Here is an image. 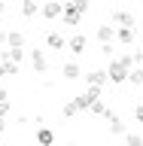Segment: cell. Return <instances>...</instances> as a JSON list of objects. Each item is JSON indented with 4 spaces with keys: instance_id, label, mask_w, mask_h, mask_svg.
Returning a JSON list of instances; mask_svg holds the SVG:
<instances>
[{
    "instance_id": "9",
    "label": "cell",
    "mask_w": 143,
    "mask_h": 146,
    "mask_svg": "<svg viewBox=\"0 0 143 146\" xmlns=\"http://www.w3.org/2000/svg\"><path fill=\"white\" fill-rule=\"evenodd\" d=\"M6 49H25V34L21 31H6Z\"/></svg>"
},
{
    "instance_id": "26",
    "label": "cell",
    "mask_w": 143,
    "mask_h": 146,
    "mask_svg": "<svg viewBox=\"0 0 143 146\" xmlns=\"http://www.w3.org/2000/svg\"><path fill=\"white\" fill-rule=\"evenodd\" d=\"M134 55V64H143V52H131Z\"/></svg>"
},
{
    "instance_id": "14",
    "label": "cell",
    "mask_w": 143,
    "mask_h": 146,
    "mask_svg": "<svg viewBox=\"0 0 143 146\" xmlns=\"http://www.w3.org/2000/svg\"><path fill=\"white\" fill-rule=\"evenodd\" d=\"M110 134H116V137H125V122L116 116V113H110Z\"/></svg>"
},
{
    "instance_id": "18",
    "label": "cell",
    "mask_w": 143,
    "mask_h": 146,
    "mask_svg": "<svg viewBox=\"0 0 143 146\" xmlns=\"http://www.w3.org/2000/svg\"><path fill=\"white\" fill-rule=\"evenodd\" d=\"M37 12H40V3H37V0H21V15L25 18L37 15Z\"/></svg>"
},
{
    "instance_id": "17",
    "label": "cell",
    "mask_w": 143,
    "mask_h": 146,
    "mask_svg": "<svg viewBox=\"0 0 143 146\" xmlns=\"http://www.w3.org/2000/svg\"><path fill=\"white\" fill-rule=\"evenodd\" d=\"M128 82H131V85H143V64H134V67L128 70Z\"/></svg>"
},
{
    "instance_id": "29",
    "label": "cell",
    "mask_w": 143,
    "mask_h": 146,
    "mask_svg": "<svg viewBox=\"0 0 143 146\" xmlns=\"http://www.w3.org/2000/svg\"><path fill=\"white\" fill-rule=\"evenodd\" d=\"M3 79H6V76H3V67H0V82H3Z\"/></svg>"
},
{
    "instance_id": "22",
    "label": "cell",
    "mask_w": 143,
    "mask_h": 146,
    "mask_svg": "<svg viewBox=\"0 0 143 146\" xmlns=\"http://www.w3.org/2000/svg\"><path fill=\"white\" fill-rule=\"evenodd\" d=\"M125 146H143V134H125Z\"/></svg>"
},
{
    "instance_id": "16",
    "label": "cell",
    "mask_w": 143,
    "mask_h": 146,
    "mask_svg": "<svg viewBox=\"0 0 143 146\" xmlns=\"http://www.w3.org/2000/svg\"><path fill=\"white\" fill-rule=\"evenodd\" d=\"M37 143L40 146H55V131L52 128H40L37 131Z\"/></svg>"
},
{
    "instance_id": "11",
    "label": "cell",
    "mask_w": 143,
    "mask_h": 146,
    "mask_svg": "<svg viewBox=\"0 0 143 146\" xmlns=\"http://www.w3.org/2000/svg\"><path fill=\"white\" fill-rule=\"evenodd\" d=\"M113 25H119V27H134V15L125 12V9H116V12H113Z\"/></svg>"
},
{
    "instance_id": "7",
    "label": "cell",
    "mask_w": 143,
    "mask_h": 146,
    "mask_svg": "<svg viewBox=\"0 0 143 146\" xmlns=\"http://www.w3.org/2000/svg\"><path fill=\"white\" fill-rule=\"evenodd\" d=\"M85 46H88V40H85V34H73L70 40H67V49H70L73 55H82V52H85Z\"/></svg>"
},
{
    "instance_id": "23",
    "label": "cell",
    "mask_w": 143,
    "mask_h": 146,
    "mask_svg": "<svg viewBox=\"0 0 143 146\" xmlns=\"http://www.w3.org/2000/svg\"><path fill=\"white\" fill-rule=\"evenodd\" d=\"M70 3H73V6H76V9H79L82 15H85V12H88V9H91V0H70Z\"/></svg>"
},
{
    "instance_id": "30",
    "label": "cell",
    "mask_w": 143,
    "mask_h": 146,
    "mask_svg": "<svg viewBox=\"0 0 143 146\" xmlns=\"http://www.w3.org/2000/svg\"><path fill=\"white\" fill-rule=\"evenodd\" d=\"M67 146H76V143H67Z\"/></svg>"
},
{
    "instance_id": "6",
    "label": "cell",
    "mask_w": 143,
    "mask_h": 146,
    "mask_svg": "<svg viewBox=\"0 0 143 146\" xmlns=\"http://www.w3.org/2000/svg\"><path fill=\"white\" fill-rule=\"evenodd\" d=\"M61 76H64L67 82H76V79L82 76V67H79V61H67V64L61 67Z\"/></svg>"
},
{
    "instance_id": "12",
    "label": "cell",
    "mask_w": 143,
    "mask_h": 146,
    "mask_svg": "<svg viewBox=\"0 0 143 146\" xmlns=\"http://www.w3.org/2000/svg\"><path fill=\"white\" fill-rule=\"evenodd\" d=\"M0 61L21 64V61H25V49H3V52H0Z\"/></svg>"
},
{
    "instance_id": "28",
    "label": "cell",
    "mask_w": 143,
    "mask_h": 146,
    "mask_svg": "<svg viewBox=\"0 0 143 146\" xmlns=\"http://www.w3.org/2000/svg\"><path fill=\"white\" fill-rule=\"evenodd\" d=\"M0 12H6V0H0Z\"/></svg>"
},
{
    "instance_id": "3",
    "label": "cell",
    "mask_w": 143,
    "mask_h": 146,
    "mask_svg": "<svg viewBox=\"0 0 143 146\" xmlns=\"http://www.w3.org/2000/svg\"><path fill=\"white\" fill-rule=\"evenodd\" d=\"M27 58H31L34 73H46V70H49V61H46V52H43V49H31V52H27Z\"/></svg>"
},
{
    "instance_id": "27",
    "label": "cell",
    "mask_w": 143,
    "mask_h": 146,
    "mask_svg": "<svg viewBox=\"0 0 143 146\" xmlns=\"http://www.w3.org/2000/svg\"><path fill=\"white\" fill-rule=\"evenodd\" d=\"M3 131H6V119L0 116V134H3Z\"/></svg>"
},
{
    "instance_id": "25",
    "label": "cell",
    "mask_w": 143,
    "mask_h": 146,
    "mask_svg": "<svg viewBox=\"0 0 143 146\" xmlns=\"http://www.w3.org/2000/svg\"><path fill=\"white\" fill-rule=\"evenodd\" d=\"M134 119H137V122H143V107H134Z\"/></svg>"
},
{
    "instance_id": "20",
    "label": "cell",
    "mask_w": 143,
    "mask_h": 146,
    "mask_svg": "<svg viewBox=\"0 0 143 146\" xmlns=\"http://www.w3.org/2000/svg\"><path fill=\"white\" fill-rule=\"evenodd\" d=\"M61 113H64V116H67V119H73V116H76V113H79V107H76V100H64V107H61Z\"/></svg>"
},
{
    "instance_id": "2",
    "label": "cell",
    "mask_w": 143,
    "mask_h": 146,
    "mask_svg": "<svg viewBox=\"0 0 143 146\" xmlns=\"http://www.w3.org/2000/svg\"><path fill=\"white\" fill-rule=\"evenodd\" d=\"M73 100H76V107H79V113H82V110H88L94 100H100V88H91V85H88L79 98H73Z\"/></svg>"
},
{
    "instance_id": "4",
    "label": "cell",
    "mask_w": 143,
    "mask_h": 146,
    "mask_svg": "<svg viewBox=\"0 0 143 146\" xmlns=\"http://www.w3.org/2000/svg\"><path fill=\"white\" fill-rule=\"evenodd\" d=\"M61 21H64V25H73V27H76V25L82 21V12L73 6V3H64V9H61Z\"/></svg>"
},
{
    "instance_id": "1",
    "label": "cell",
    "mask_w": 143,
    "mask_h": 146,
    "mask_svg": "<svg viewBox=\"0 0 143 146\" xmlns=\"http://www.w3.org/2000/svg\"><path fill=\"white\" fill-rule=\"evenodd\" d=\"M107 79L116 82V85H125V82H128V67L119 61V58H113V61H110V67H107Z\"/></svg>"
},
{
    "instance_id": "5",
    "label": "cell",
    "mask_w": 143,
    "mask_h": 146,
    "mask_svg": "<svg viewBox=\"0 0 143 146\" xmlns=\"http://www.w3.org/2000/svg\"><path fill=\"white\" fill-rule=\"evenodd\" d=\"M61 9H64L61 0H46L40 12H43V18H49V21H52V18H61Z\"/></svg>"
},
{
    "instance_id": "19",
    "label": "cell",
    "mask_w": 143,
    "mask_h": 146,
    "mask_svg": "<svg viewBox=\"0 0 143 146\" xmlns=\"http://www.w3.org/2000/svg\"><path fill=\"white\" fill-rule=\"evenodd\" d=\"M88 110H91V113H94V116H110V113H113V110H110L107 104H104V100H94V104H91Z\"/></svg>"
},
{
    "instance_id": "15",
    "label": "cell",
    "mask_w": 143,
    "mask_h": 146,
    "mask_svg": "<svg viewBox=\"0 0 143 146\" xmlns=\"http://www.w3.org/2000/svg\"><path fill=\"white\" fill-rule=\"evenodd\" d=\"M98 40L100 43H113L116 40V27L113 25H98Z\"/></svg>"
},
{
    "instance_id": "8",
    "label": "cell",
    "mask_w": 143,
    "mask_h": 146,
    "mask_svg": "<svg viewBox=\"0 0 143 146\" xmlns=\"http://www.w3.org/2000/svg\"><path fill=\"white\" fill-rule=\"evenodd\" d=\"M116 40H119L122 46H134L137 31H134V27H116Z\"/></svg>"
},
{
    "instance_id": "13",
    "label": "cell",
    "mask_w": 143,
    "mask_h": 146,
    "mask_svg": "<svg viewBox=\"0 0 143 146\" xmlns=\"http://www.w3.org/2000/svg\"><path fill=\"white\" fill-rule=\"evenodd\" d=\"M46 46H49L52 52H58V49H64V46H67V40H64L61 34H55V31H49V34H46Z\"/></svg>"
},
{
    "instance_id": "31",
    "label": "cell",
    "mask_w": 143,
    "mask_h": 146,
    "mask_svg": "<svg viewBox=\"0 0 143 146\" xmlns=\"http://www.w3.org/2000/svg\"><path fill=\"white\" fill-rule=\"evenodd\" d=\"M140 107H143V100H140Z\"/></svg>"
},
{
    "instance_id": "32",
    "label": "cell",
    "mask_w": 143,
    "mask_h": 146,
    "mask_svg": "<svg viewBox=\"0 0 143 146\" xmlns=\"http://www.w3.org/2000/svg\"><path fill=\"white\" fill-rule=\"evenodd\" d=\"M0 146H3V143H0Z\"/></svg>"
},
{
    "instance_id": "24",
    "label": "cell",
    "mask_w": 143,
    "mask_h": 146,
    "mask_svg": "<svg viewBox=\"0 0 143 146\" xmlns=\"http://www.w3.org/2000/svg\"><path fill=\"white\" fill-rule=\"evenodd\" d=\"M100 52H104V55H113V52H116V46H113V43H104V46H100Z\"/></svg>"
},
{
    "instance_id": "10",
    "label": "cell",
    "mask_w": 143,
    "mask_h": 146,
    "mask_svg": "<svg viewBox=\"0 0 143 146\" xmlns=\"http://www.w3.org/2000/svg\"><path fill=\"white\" fill-rule=\"evenodd\" d=\"M85 82H88V85H91V88H104V85H107V70H91L88 73V76H85Z\"/></svg>"
},
{
    "instance_id": "21",
    "label": "cell",
    "mask_w": 143,
    "mask_h": 146,
    "mask_svg": "<svg viewBox=\"0 0 143 146\" xmlns=\"http://www.w3.org/2000/svg\"><path fill=\"white\" fill-rule=\"evenodd\" d=\"M0 67H3V76H15L18 73V64H12V61H0Z\"/></svg>"
}]
</instances>
